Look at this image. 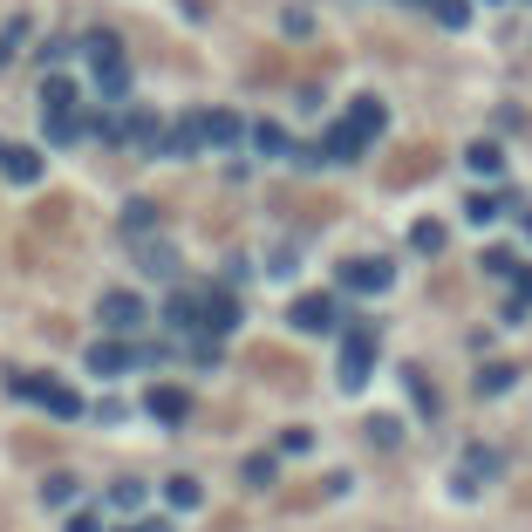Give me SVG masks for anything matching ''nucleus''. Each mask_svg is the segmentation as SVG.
<instances>
[{"instance_id": "9b49d317", "label": "nucleus", "mask_w": 532, "mask_h": 532, "mask_svg": "<svg viewBox=\"0 0 532 532\" xmlns=\"http://www.w3.org/2000/svg\"><path fill=\"white\" fill-rule=\"evenodd\" d=\"M492 471H498V451L471 444V451H464V478H457V492H478V478H492Z\"/></svg>"}, {"instance_id": "7ed1b4c3", "label": "nucleus", "mask_w": 532, "mask_h": 532, "mask_svg": "<svg viewBox=\"0 0 532 532\" xmlns=\"http://www.w3.org/2000/svg\"><path fill=\"white\" fill-rule=\"evenodd\" d=\"M369 369H376V335L348 328L342 335V389H369Z\"/></svg>"}, {"instance_id": "412c9836", "label": "nucleus", "mask_w": 532, "mask_h": 532, "mask_svg": "<svg viewBox=\"0 0 532 532\" xmlns=\"http://www.w3.org/2000/svg\"><path fill=\"white\" fill-rule=\"evenodd\" d=\"M164 321H171V328H198V294H171Z\"/></svg>"}, {"instance_id": "1a4fd4ad", "label": "nucleus", "mask_w": 532, "mask_h": 532, "mask_svg": "<svg viewBox=\"0 0 532 532\" xmlns=\"http://www.w3.org/2000/svg\"><path fill=\"white\" fill-rule=\"evenodd\" d=\"M0 178L35 185V178H41V151H28V144H0Z\"/></svg>"}, {"instance_id": "4c0bfd02", "label": "nucleus", "mask_w": 532, "mask_h": 532, "mask_svg": "<svg viewBox=\"0 0 532 532\" xmlns=\"http://www.w3.org/2000/svg\"><path fill=\"white\" fill-rule=\"evenodd\" d=\"M526 232H532V212H526Z\"/></svg>"}, {"instance_id": "4468645a", "label": "nucleus", "mask_w": 532, "mask_h": 532, "mask_svg": "<svg viewBox=\"0 0 532 532\" xmlns=\"http://www.w3.org/2000/svg\"><path fill=\"white\" fill-rule=\"evenodd\" d=\"M62 110H76V82L48 76V82H41V116H62Z\"/></svg>"}, {"instance_id": "473e14b6", "label": "nucleus", "mask_w": 532, "mask_h": 532, "mask_svg": "<svg viewBox=\"0 0 532 532\" xmlns=\"http://www.w3.org/2000/svg\"><path fill=\"white\" fill-rule=\"evenodd\" d=\"M410 389H417V403H423V410H430V417H437V389H430V382H423L417 369H410Z\"/></svg>"}, {"instance_id": "a211bd4d", "label": "nucleus", "mask_w": 532, "mask_h": 532, "mask_svg": "<svg viewBox=\"0 0 532 532\" xmlns=\"http://www.w3.org/2000/svg\"><path fill=\"white\" fill-rule=\"evenodd\" d=\"M137 260H144V273H157V280H171V273H178V253H171V246H144V253H137Z\"/></svg>"}, {"instance_id": "dca6fc26", "label": "nucleus", "mask_w": 532, "mask_h": 532, "mask_svg": "<svg viewBox=\"0 0 532 532\" xmlns=\"http://www.w3.org/2000/svg\"><path fill=\"white\" fill-rule=\"evenodd\" d=\"M253 151H260V157H287L294 144H287V130H280V123H253Z\"/></svg>"}, {"instance_id": "f8f14e48", "label": "nucleus", "mask_w": 532, "mask_h": 532, "mask_svg": "<svg viewBox=\"0 0 532 532\" xmlns=\"http://www.w3.org/2000/svg\"><path fill=\"white\" fill-rule=\"evenodd\" d=\"M253 369H260V376H273V382H287V389L301 382V369H294V355H280V348H253Z\"/></svg>"}, {"instance_id": "c9c22d12", "label": "nucleus", "mask_w": 532, "mask_h": 532, "mask_svg": "<svg viewBox=\"0 0 532 532\" xmlns=\"http://www.w3.org/2000/svg\"><path fill=\"white\" fill-rule=\"evenodd\" d=\"M69 532H103V519H96V512H76V519H69Z\"/></svg>"}, {"instance_id": "0eeeda50", "label": "nucleus", "mask_w": 532, "mask_h": 532, "mask_svg": "<svg viewBox=\"0 0 532 532\" xmlns=\"http://www.w3.org/2000/svg\"><path fill=\"white\" fill-rule=\"evenodd\" d=\"M144 410H151L157 423H185V417H191V396L178 389V382H151V396H144Z\"/></svg>"}, {"instance_id": "b1692460", "label": "nucleus", "mask_w": 532, "mask_h": 532, "mask_svg": "<svg viewBox=\"0 0 532 532\" xmlns=\"http://www.w3.org/2000/svg\"><path fill=\"white\" fill-rule=\"evenodd\" d=\"M164 498H171V505H178V512H191V505H198V478H171V485H164Z\"/></svg>"}, {"instance_id": "4be33fe9", "label": "nucleus", "mask_w": 532, "mask_h": 532, "mask_svg": "<svg viewBox=\"0 0 532 532\" xmlns=\"http://www.w3.org/2000/svg\"><path fill=\"white\" fill-rule=\"evenodd\" d=\"M512 389V362H492V369H478V396H505Z\"/></svg>"}, {"instance_id": "a878e982", "label": "nucleus", "mask_w": 532, "mask_h": 532, "mask_svg": "<svg viewBox=\"0 0 532 532\" xmlns=\"http://www.w3.org/2000/svg\"><path fill=\"white\" fill-rule=\"evenodd\" d=\"M69 498H76V478H69V471H55V478L41 485V505H69Z\"/></svg>"}, {"instance_id": "ddd939ff", "label": "nucleus", "mask_w": 532, "mask_h": 532, "mask_svg": "<svg viewBox=\"0 0 532 532\" xmlns=\"http://www.w3.org/2000/svg\"><path fill=\"white\" fill-rule=\"evenodd\" d=\"M423 171H437V151H430V144H410V151L389 164V178H396V185H403V178H423Z\"/></svg>"}, {"instance_id": "7c9ffc66", "label": "nucleus", "mask_w": 532, "mask_h": 532, "mask_svg": "<svg viewBox=\"0 0 532 532\" xmlns=\"http://www.w3.org/2000/svg\"><path fill=\"white\" fill-rule=\"evenodd\" d=\"M151 219H157V205H151V198H137V205L123 212V226H130V232H144V226H151Z\"/></svg>"}, {"instance_id": "393cba45", "label": "nucleus", "mask_w": 532, "mask_h": 532, "mask_svg": "<svg viewBox=\"0 0 532 532\" xmlns=\"http://www.w3.org/2000/svg\"><path fill=\"white\" fill-rule=\"evenodd\" d=\"M430 14H437L444 28H464V21H471V0H430Z\"/></svg>"}, {"instance_id": "5701e85b", "label": "nucleus", "mask_w": 532, "mask_h": 532, "mask_svg": "<svg viewBox=\"0 0 532 532\" xmlns=\"http://www.w3.org/2000/svg\"><path fill=\"white\" fill-rule=\"evenodd\" d=\"M96 82H103V96H110V103H123V96H130V76H123V62H103V69H96Z\"/></svg>"}, {"instance_id": "f03ea898", "label": "nucleus", "mask_w": 532, "mask_h": 532, "mask_svg": "<svg viewBox=\"0 0 532 532\" xmlns=\"http://www.w3.org/2000/svg\"><path fill=\"white\" fill-rule=\"evenodd\" d=\"M14 389H21L28 403H41L48 417H82V396L69 389V382H55V376H21Z\"/></svg>"}, {"instance_id": "f257e3e1", "label": "nucleus", "mask_w": 532, "mask_h": 532, "mask_svg": "<svg viewBox=\"0 0 532 532\" xmlns=\"http://www.w3.org/2000/svg\"><path fill=\"white\" fill-rule=\"evenodd\" d=\"M369 137H382V103L376 96H362L342 123H328V137H321V157L328 164H355V157L369 151Z\"/></svg>"}, {"instance_id": "9d476101", "label": "nucleus", "mask_w": 532, "mask_h": 532, "mask_svg": "<svg viewBox=\"0 0 532 532\" xmlns=\"http://www.w3.org/2000/svg\"><path fill=\"white\" fill-rule=\"evenodd\" d=\"M89 369H96V376H123V369H137V348H123V342H96V348H89Z\"/></svg>"}, {"instance_id": "2eb2a0df", "label": "nucleus", "mask_w": 532, "mask_h": 532, "mask_svg": "<svg viewBox=\"0 0 532 532\" xmlns=\"http://www.w3.org/2000/svg\"><path fill=\"white\" fill-rule=\"evenodd\" d=\"M498 212H505V191H478V198H464V219H471V226H492Z\"/></svg>"}, {"instance_id": "2f4dec72", "label": "nucleus", "mask_w": 532, "mask_h": 532, "mask_svg": "<svg viewBox=\"0 0 532 532\" xmlns=\"http://www.w3.org/2000/svg\"><path fill=\"white\" fill-rule=\"evenodd\" d=\"M28 35V21H7V28H0V62H7V55H14V41Z\"/></svg>"}, {"instance_id": "39448f33", "label": "nucleus", "mask_w": 532, "mask_h": 532, "mask_svg": "<svg viewBox=\"0 0 532 532\" xmlns=\"http://www.w3.org/2000/svg\"><path fill=\"white\" fill-rule=\"evenodd\" d=\"M198 328H205V335H232V328H239V301H232L226 287H219V294H212V287L198 294Z\"/></svg>"}, {"instance_id": "e433bc0d", "label": "nucleus", "mask_w": 532, "mask_h": 532, "mask_svg": "<svg viewBox=\"0 0 532 532\" xmlns=\"http://www.w3.org/2000/svg\"><path fill=\"white\" fill-rule=\"evenodd\" d=\"M137 532H171V526H157V519H151V526H137Z\"/></svg>"}, {"instance_id": "20e7f679", "label": "nucleus", "mask_w": 532, "mask_h": 532, "mask_svg": "<svg viewBox=\"0 0 532 532\" xmlns=\"http://www.w3.org/2000/svg\"><path fill=\"white\" fill-rule=\"evenodd\" d=\"M287 321L307 328V335H328V328H342V307L328 301V294H301V301L287 307Z\"/></svg>"}, {"instance_id": "bb28decb", "label": "nucleus", "mask_w": 532, "mask_h": 532, "mask_svg": "<svg viewBox=\"0 0 532 532\" xmlns=\"http://www.w3.org/2000/svg\"><path fill=\"white\" fill-rule=\"evenodd\" d=\"M410 246H417V253H444V226H437V219H423V226L410 232Z\"/></svg>"}, {"instance_id": "c85d7f7f", "label": "nucleus", "mask_w": 532, "mask_h": 532, "mask_svg": "<svg viewBox=\"0 0 532 532\" xmlns=\"http://www.w3.org/2000/svg\"><path fill=\"white\" fill-rule=\"evenodd\" d=\"M89 62L103 69V62H123V48H116V35H89Z\"/></svg>"}, {"instance_id": "58836bf2", "label": "nucleus", "mask_w": 532, "mask_h": 532, "mask_svg": "<svg viewBox=\"0 0 532 532\" xmlns=\"http://www.w3.org/2000/svg\"><path fill=\"white\" fill-rule=\"evenodd\" d=\"M417 7H430V0H417Z\"/></svg>"}, {"instance_id": "6ab92c4d", "label": "nucleus", "mask_w": 532, "mask_h": 532, "mask_svg": "<svg viewBox=\"0 0 532 532\" xmlns=\"http://www.w3.org/2000/svg\"><path fill=\"white\" fill-rule=\"evenodd\" d=\"M464 164H471L478 178H498V164H505V151H498V144H471V151H464Z\"/></svg>"}, {"instance_id": "aec40b11", "label": "nucleus", "mask_w": 532, "mask_h": 532, "mask_svg": "<svg viewBox=\"0 0 532 532\" xmlns=\"http://www.w3.org/2000/svg\"><path fill=\"white\" fill-rule=\"evenodd\" d=\"M82 130H89V116H76V110H62V116H48V137H55V144H76Z\"/></svg>"}, {"instance_id": "423d86ee", "label": "nucleus", "mask_w": 532, "mask_h": 532, "mask_svg": "<svg viewBox=\"0 0 532 532\" xmlns=\"http://www.w3.org/2000/svg\"><path fill=\"white\" fill-rule=\"evenodd\" d=\"M103 328H110V335L144 328V301H137V294H123V287H110V294H103Z\"/></svg>"}, {"instance_id": "f704fd0d", "label": "nucleus", "mask_w": 532, "mask_h": 532, "mask_svg": "<svg viewBox=\"0 0 532 532\" xmlns=\"http://www.w3.org/2000/svg\"><path fill=\"white\" fill-rule=\"evenodd\" d=\"M512 287H519V301L532 307V266H519V273H512Z\"/></svg>"}, {"instance_id": "c756f323", "label": "nucleus", "mask_w": 532, "mask_h": 532, "mask_svg": "<svg viewBox=\"0 0 532 532\" xmlns=\"http://www.w3.org/2000/svg\"><path fill=\"white\" fill-rule=\"evenodd\" d=\"M485 273H498V280H512V273H519V260H512L505 246H492V253H485Z\"/></svg>"}, {"instance_id": "6e6552de", "label": "nucleus", "mask_w": 532, "mask_h": 532, "mask_svg": "<svg viewBox=\"0 0 532 532\" xmlns=\"http://www.w3.org/2000/svg\"><path fill=\"white\" fill-rule=\"evenodd\" d=\"M342 287L348 294H382L389 287V260H342Z\"/></svg>"}, {"instance_id": "cd10ccee", "label": "nucleus", "mask_w": 532, "mask_h": 532, "mask_svg": "<svg viewBox=\"0 0 532 532\" xmlns=\"http://www.w3.org/2000/svg\"><path fill=\"white\" fill-rule=\"evenodd\" d=\"M273 471H280V464H273V457H246V471H239V478H246V485H253V492H260V485H273Z\"/></svg>"}, {"instance_id": "72a5a7b5", "label": "nucleus", "mask_w": 532, "mask_h": 532, "mask_svg": "<svg viewBox=\"0 0 532 532\" xmlns=\"http://www.w3.org/2000/svg\"><path fill=\"white\" fill-rule=\"evenodd\" d=\"M110 498H116V505H144V485H137V478H123Z\"/></svg>"}, {"instance_id": "f3484780", "label": "nucleus", "mask_w": 532, "mask_h": 532, "mask_svg": "<svg viewBox=\"0 0 532 532\" xmlns=\"http://www.w3.org/2000/svg\"><path fill=\"white\" fill-rule=\"evenodd\" d=\"M205 116V144H232V137H239V116L232 110H198Z\"/></svg>"}]
</instances>
